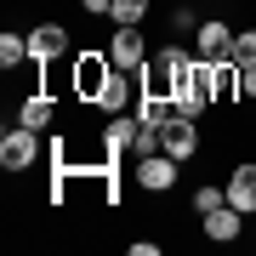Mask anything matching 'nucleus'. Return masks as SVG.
<instances>
[{
  "mask_svg": "<svg viewBox=\"0 0 256 256\" xmlns=\"http://www.w3.org/2000/svg\"><path fill=\"white\" fill-rule=\"evenodd\" d=\"M160 148L171 160H194V148H200V131H194V120H182V114H171L160 126Z\"/></svg>",
  "mask_w": 256,
  "mask_h": 256,
  "instance_id": "obj_1",
  "label": "nucleus"
},
{
  "mask_svg": "<svg viewBox=\"0 0 256 256\" xmlns=\"http://www.w3.org/2000/svg\"><path fill=\"white\" fill-rule=\"evenodd\" d=\"M34 131L28 126H18V131H6V137H0V165H6V171H23L28 160H34Z\"/></svg>",
  "mask_w": 256,
  "mask_h": 256,
  "instance_id": "obj_2",
  "label": "nucleus"
},
{
  "mask_svg": "<svg viewBox=\"0 0 256 256\" xmlns=\"http://www.w3.org/2000/svg\"><path fill=\"white\" fill-rule=\"evenodd\" d=\"M137 182L142 188H171L176 182V160L165 154V148L160 154H137Z\"/></svg>",
  "mask_w": 256,
  "mask_h": 256,
  "instance_id": "obj_3",
  "label": "nucleus"
},
{
  "mask_svg": "<svg viewBox=\"0 0 256 256\" xmlns=\"http://www.w3.org/2000/svg\"><path fill=\"white\" fill-rule=\"evenodd\" d=\"M142 57H148V52H142V34H137V28H120L114 46H108V63L131 74V68H142Z\"/></svg>",
  "mask_w": 256,
  "mask_h": 256,
  "instance_id": "obj_4",
  "label": "nucleus"
},
{
  "mask_svg": "<svg viewBox=\"0 0 256 256\" xmlns=\"http://www.w3.org/2000/svg\"><path fill=\"white\" fill-rule=\"evenodd\" d=\"M63 46H68V34H63L57 23H46V28H34V34H28V57H40V63L63 57Z\"/></svg>",
  "mask_w": 256,
  "mask_h": 256,
  "instance_id": "obj_5",
  "label": "nucleus"
},
{
  "mask_svg": "<svg viewBox=\"0 0 256 256\" xmlns=\"http://www.w3.org/2000/svg\"><path fill=\"white\" fill-rule=\"evenodd\" d=\"M228 205H234V210H256V165H239V171H234Z\"/></svg>",
  "mask_w": 256,
  "mask_h": 256,
  "instance_id": "obj_6",
  "label": "nucleus"
},
{
  "mask_svg": "<svg viewBox=\"0 0 256 256\" xmlns=\"http://www.w3.org/2000/svg\"><path fill=\"white\" fill-rule=\"evenodd\" d=\"M239 216H245V210H234V205L205 210V239H222V245H228V239L239 234Z\"/></svg>",
  "mask_w": 256,
  "mask_h": 256,
  "instance_id": "obj_7",
  "label": "nucleus"
},
{
  "mask_svg": "<svg viewBox=\"0 0 256 256\" xmlns=\"http://www.w3.org/2000/svg\"><path fill=\"white\" fill-rule=\"evenodd\" d=\"M200 57H234L228 23H200Z\"/></svg>",
  "mask_w": 256,
  "mask_h": 256,
  "instance_id": "obj_8",
  "label": "nucleus"
},
{
  "mask_svg": "<svg viewBox=\"0 0 256 256\" xmlns=\"http://www.w3.org/2000/svg\"><path fill=\"white\" fill-rule=\"evenodd\" d=\"M97 102H102V108H108V114H120V108H126V102H131V86H126V68H114L108 80H102V92H97Z\"/></svg>",
  "mask_w": 256,
  "mask_h": 256,
  "instance_id": "obj_9",
  "label": "nucleus"
},
{
  "mask_svg": "<svg viewBox=\"0 0 256 256\" xmlns=\"http://www.w3.org/2000/svg\"><path fill=\"white\" fill-rule=\"evenodd\" d=\"M165 120H171V97L142 92V97H137V126H165Z\"/></svg>",
  "mask_w": 256,
  "mask_h": 256,
  "instance_id": "obj_10",
  "label": "nucleus"
},
{
  "mask_svg": "<svg viewBox=\"0 0 256 256\" xmlns=\"http://www.w3.org/2000/svg\"><path fill=\"white\" fill-rule=\"evenodd\" d=\"M108 74H114V63H102V57H86V68H80V92H86V97H97Z\"/></svg>",
  "mask_w": 256,
  "mask_h": 256,
  "instance_id": "obj_11",
  "label": "nucleus"
},
{
  "mask_svg": "<svg viewBox=\"0 0 256 256\" xmlns=\"http://www.w3.org/2000/svg\"><path fill=\"white\" fill-rule=\"evenodd\" d=\"M108 18H114L120 28H137V23L148 18V0H114V12H108Z\"/></svg>",
  "mask_w": 256,
  "mask_h": 256,
  "instance_id": "obj_12",
  "label": "nucleus"
},
{
  "mask_svg": "<svg viewBox=\"0 0 256 256\" xmlns=\"http://www.w3.org/2000/svg\"><path fill=\"white\" fill-rule=\"evenodd\" d=\"M23 126H28V131H46V126H52V102H46V97H28V102H23Z\"/></svg>",
  "mask_w": 256,
  "mask_h": 256,
  "instance_id": "obj_13",
  "label": "nucleus"
},
{
  "mask_svg": "<svg viewBox=\"0 0 256 256\" xmlns=\"http://www.w3.org/2000/svg\"><path fill=\"white\" fill-rule=\"evenodd\" d=\"M23 57H28V40H18V34H0V63H23Z\"/></svg>",
  "mask_w": 256,
  "mask_h": 256,
  "instance_id": "obj_14",
  "label": "nucleus"
},
{
  "mask_svg": "<svg viewBox=\"0 0 256 256\" xmlns=\"http://www.w3.org/2000/svg\"><path fill=\"white\" fill-rule=\"evenodd\" d=\"M216 205H228V188H194V210H216Z\"/></svg>",
  "mask_w": 256,
  "mask_h": 256,
  "instance_id": "obj_15",
  "label": "nucleus"
},
{
  "mask_svg": "<svg viewBox=\"0 0 256 256\" xmlns=\"http://www.w3.org/2000/svg\"><path fill=\"white\" fill-rule=\"evenodd\" d=\"M137 131H142V126H131V120H114V126H108V148H131V142H137Z\"/></svg>",
  "mask_w": 256,
  "mask_h": 256,
  "instance_id": "obj_16",
  "label": "nucleus"
},
{
  "mask_svg": "<svg viewBox=\"0 0 256 256\" xmlns=\"http://www.w3.org/2000/svg\"><path fill=\"white\" fill-rule=\"evenodd\" d=\"M228 63H239V68H250V63H256V28L234 40V57H228Z\"/></svg>",
  "mask_w": 256,
  "mask_h": 256,
  "instance_id": "obj_17",
  "label": "nucleus"
},
{
  "mask_svg": "<svg viewBox=\"0 0 256 256\" xmlns=\"http://www.w3.org/2000/svg\"><path fill=\"white\" fill-rule=\"evenodd\" d=\"M80 6L92 12V18H108V12H114V0H80Z\"/></svg>",
  "mask_w": 256,
  "mask_h": 256,
  "instance_id": "obj_18",
  "label": "nucleus"
},
{
  "mask_svg": "<svg viewBox=\"0 0 256 256\" xmlns=\"http://www.w3.org/2000/svg\"><path fill=\"white\" fill-rule=\"evenodd\" d=\"M239 86H245V97H256V63H250V68H239Z\"/></svg>",
  "mask_w": 256,
  "mask_h": 256,
  "instance_id": "obj_19",
  "label": "nucleus"
}]
</instances>
